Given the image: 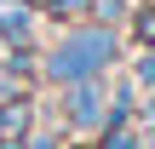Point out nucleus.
Listing matches in <instances>:
<instances>
[{"instance_id": "7ed1b4c3", "label": "nucleus", "mask_w": 155, "mask_h": 149, "mask_svg": "<svg viewBox=\"0 0 155 149\" xmlns=\"http://www.w3.org/2000/svg\"><path fill=\"white\" fill-rule=\"evenodd\" d=\"M17 126H23V109H6L0 115V132H17Z\"/></svg>"}, {"instance_id": "f03ea898", "label": "nucleus", "mask_w": 155, "mask_h": 149, "mask_svg": "<svg viewBox=\"0 0 155 149\" xmlns=\"http://www.w3.org/2000/svg\"><path fill=\"white\" fill-rule=\"evenodd\" d=\"M0 34H6V40H29V6L0 0Z\"/></svg>"}, {"instance_id": "f257e3e1", "label": "nucleus", "mask_w": 155, "mask_h": 149, "mask_svg": "<svg viewBox=\"0 0 155 149\" xmlns=\"http://www.w3.org/2000/svg\"><path fill=\"white\" fill-rule=\"evenodd\" d=\"M104 52H109V40H104V34H92V40H75V46H69V52L52 63V75H81V69H86V63H98Z\"/></svg>"}]
</instances>
